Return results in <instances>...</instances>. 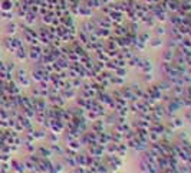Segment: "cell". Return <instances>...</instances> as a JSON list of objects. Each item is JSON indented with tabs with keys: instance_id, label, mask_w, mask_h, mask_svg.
<instances>
[{
	"instance_id": "cell-1",
	"label": "cell",
	"mask_w": 191,
	"mask_h": 173,
	"mask_svg": "<svg viewBox=\"0 0 191 173\" xmlns=\"http://www.w3.org/2000/svg\"><path fill=\"white\" fill-rule=\"evenodd\" d=\"M93 14V10L91 7H88L86 5H80L79 6V12H78V16L80 17H91Z\"/></svg>"
},
{
	"instance_id": "cell-2",
	"label": "cell",
	"mask_w": 191,
	"mask_h": 173,
	"mask_svg": "<svg viewBox=\"0 0 191 173\" xmlns=\"http://www.w3.org/2000/svg\"><path fill=\"white\" fill-rule=\"evenodd\" d=\"M13 6H14L13 0H2V3H0V10H3V12H12Z\"/></svg>"
},
{
	"instance_id": "cell-3",
	"label": "cell",
	"mask_w": 191,
	"mask_h": 173,
	"mask_svg": "<svg viewBox=\"0 0 191 173\" xmlns=\"http://www.w3.org/2000/svg\"><path fill=\"white\" fill-rule=\"evenodd\" d=\"M145 3H148V5H155V3H159V0H144Z\"/></svg>"
}]
</instances>
